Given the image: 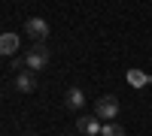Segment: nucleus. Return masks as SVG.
<instances>
[{"label": "nucleus", "instance_id": "obj_10", "mask_svg": "<svg viewBox=\"0 0 152 136\" xmlns=\"http://www.w3.org/2000/svg\"><path fill=\"white\" fill-rule=\"evenodd\" d=\"M64 136H70V133H64Z\"/></svg>", "mask_w": 152, "mask_h": 136}, {"label": "nucleus", "instance_id": "obj_9", "mask_svg": "<svg viewBox=\"0 0 152 136\" xmlns=\"http://www.w3.org/2000/svg\"><path fill=\"white\" fill-rule=\"evenodd\" d=\"M100 136H125V130L116 124V121H110V124H104V133Z\"/></svg>", "mask_w": 152, "mask_h": 136}, {"label": "nucleus", "instance_id": "obj_8", "mask_svg": "<svg viewBox=\"0 0 152 136\" xmlns=\"http://www.w3.org/2000/svg\"><path fill=\"white\" fill-rule=\"evenodd\" d=\"M64 103H67V109H82V106H85V94H82L79 88H67Z\"/></svg>", "mask_w": 152, "mask_h": 136}, {"label": "nucleus", "instance_id": "obj_6", "mask_svg": "<svg viewBox=\"0 0 152 136\" xmlns=\"http://www.w3.org/2000/svg\"><path fill=\"white\" fill-rule=\"evenodd\" d=\"M12 85H15L18 94H34V91H37V79H34V73H18Z\"/></svg>", "mask_w": 152, "mask_h": 136}, {"label": "nucleus", "instance_id": "obj_5", "mask_svg": "<svg viewBox=\"0 0 152 136\" xmlns=\"http://www.w3.org/2000/svg\"><path fill=\"white\" fill-rule=\"evenodd\" d=\"M18 48H21V40H18V33H3L0 36V52H3L6 58H15L18 55Z\"/></svg>", "mask_w": 152, "mask_h": 136}, {"label": "nucleus", "instance_id": "obj_2", "mask_svg": "<svg viewBox=\"0 0 152 136\" xmlns=\"http://www.w3.org/2000/svg\"><path fill=\"white\" fill-rule=\"evenodd\" d=\"M24 60H28V70H31V73H40V70L49 64V48H46L43 42H37L34 48L24 52Z\"/></svg>", "mask_w": 152, "mask_h": 136}, {"label": "nucleus", "instance_id": "obj_3", "mask_svg": "<svg viewBox=\"0 0 152 136\" xmlns=\"http://www.w3.org/2000/svg\"><path fill=\"white\" fill-rule=\"evenodd\" d=\"M24 33H28L34 42H46V36H49V21H46V18H28V21H24Z\"/></svg>", "mask_w": 152, "mask_h": 136}, {"label": "nucleus", "instance_id": "obj_1", "mask_svg": "<svg viewBox=\"0 0 152 136\" xmlns=\"http://www.w3.org/2000/svg\"><path fill=\"white\" fill-rule=\"evenodd\" d=\"M119 109H122V106H119V97L107 94V97H100V100L94 103V118H100V121H107V124H110V121L119 115Z\"/></svg>", "mask_w": 152, "mask_h": 136}, {"label": "nucleus", "instance_id": "obj_4", "mask_svg": "<svg viewBox=\"0 0 152 136\" xmlns=\"http://www.w3.org/2000/svg\"><path fill=\"white\" fill-rule=\"evenodd\" d=\"M76 130L82 136H100L104 133V124H100L97 118H91V115H79L76 118Z\"/></svg>", "mask_w": 152, "mask_h": 136}, {"label": "nucleus", "instance_id": "obj_7", "mask_svg": "<svg viewBox=\"0 0 152 136\" xmlns=\"http://www.w3.org/2000/svg\"><path fill=\"white\" fill-rule=\"evenodd\" d=\"M128 85L131 88H146V85H152V76L143 70H128Z\"/></svg>", "mask_w": 152, "mask_h": 136}, {"label": "nucleus", "instance_id": "obj_11", "mask_svg": "<svg viewBox=\"0 0 152 136\" xmlns=\"http://www.w3.org/2000/svg\"><path fill=\"white\" fill-rule=\"evenodd\" d=\"M28 136H34V133H28Z\"/></svg>", "mask_w": 152, "mask_h": 136}]
</instances>
